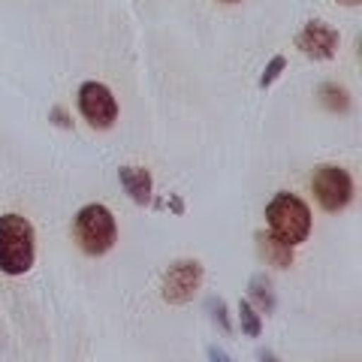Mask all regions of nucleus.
I'll return each instance as SVG.
<instances>
[{
	"label": "nucleus",
	"mask_w": 362,
	"mask_h": 362,
	"mask_svg": "<svg viewBox=\"0 0 362 362\" xmlns=\"http://www.w3.org/2000/svg\"><path fill=\"white\" fill-rule=\"evenodd\" d=\"M266 223H269L272 235H278L281 242L296 247L311 235V209H308V202H305L302 197L281 190V194H275L269 199Z\"/></svg>",
	"instance_id": "nucleus-3"
},
{
	"label": "nucleus",
	"mask_w": 362,
	"mask_h": 362,
	"mask_svg": "<svg viewBox=\"0 0 362 362\" xmlns=\"http://www.w3.org/2000/svg\"><path fill=\"white\" fill-rule=\"evenodd\" d=\"M206 311L211 314V320L218 323V329L221 332H226V335H233V320H230V311H226V305H223V299H218V296H209L206 299Z\"/></svg>",
	"instance_id": "nucleus-13"
},
{
	"label": "nucleus",
	"mask_w": 362,
	"mask_h": 362,
	"mask_svg": "<svg viewBox=\"0 0 362 362\" xmlns=\"http://www.w3.org/2000/svg\"><path fill=\"white\" fill-rule=\"evenodd\" d=\"M254 239H257L259 257H263L269 266H275V269H290L293 266V247L287 242H281L278 235H272L269 230H263V233H257Z\"/></svg>",
	"instance_id": "nucleus-9"
},
{
	"label": "nucleus",
	"mask_w": 362,
	"mask_h": 362,
	"mask_svg": "<svg viewBox=\"0 0 362 362\" xmlns=\"http://www.w3.org/2000/svg\"><path fill=\"white\" fill-rule=\"evenodd\" d=\"M209 356H211V359H221V362H230V356H226V354H221L218 347H211V350H209Z\"/></svg>",
	"instance_id": "nucleus-16"
},
{
	"label": "nucleus",
	"mask_w": 362,
	"mask_h": 362,
	"mask_svg": "<svg viewBox=\"0 0 362 362\" xmlns=\"http://www.w3.org/2000/svg\"><path fill=\"white\" fill-rule=\"evenodd\" d=\"M118 181L136 206H151V173L145 166H121L118 169Z\"/></svg>",
	"instance_id": "nucleus-8"
},
{
	"label": "nucleus",
	"mask_w": 362,
	"mask_h": 362,
	"mask_svg": "<svg viewBox=\"0 0 362 362\" xmlns=\"http://www.w3.org/2000/svg\"><path fill=\"white\" fill-rule=\"evenodd\" d=\"M221 4H242V0H221Z\"/></svg>",
	"instance_id": "nucleus-19"
},
{
	"label": "nucleus",
	"mask_w": 362,
	"mask_h": 362,
	"mask_svg": "<svg viewBox=\"0 0 362 362\" xmlns=\"http://www.w3.org/2000/svg\"><path fill=\"white\" fill-rule=\"evenodd\" d=\"M239 326H242V332H245L247 338H259V332H263V320H259V311H257L247 299L239 302Z\"/></svg>",
	"instance_id": "nucleus-12"
},
{
	"label": "nucleus",
	"mask_w": 362,
	"mask_h": 362,
	"mask_svg": "<svg viewBox=\"0 0 362 362\" xmlns=\"http://www.w3.org/2000/svg\"><path fill=\"white\" fill-rule=\"evenodd\" d=\"M52 124H54V127H64V130H70V127H73V121H70V112H66L64 106H54V109H52Z\"/></svg>",
	"instance_id": "nucleus-15"
},
{
	"label": "nucleus",
	"mask_w": 362,
	"mask_h": 362,
	"mask_svg": "<svg viewBox=\"0 0 362 362\" xmlns=\"http://www.w3.org/2000/svg\"><path fill=\"white\" fill-rule=\"evenodd\" d=\"M338 42H341L338 30L329 28L320 18H311L308 25L296 33V49L308 54L311 61H329V58H335Z\"/></svg>",
	"instance_id": "nucleus-7"
},
{
	"label": "nucleus",
	"mask_w": 362,
	"mask_h": 362,
	"mask_svg": "<svg viewBox=\"0 0 362 362\" xmlns=\"http://www.w3.org/2000/svg\"><path fill=\"white\" fill-rule=\"evenodd\" d=\"M37 259V233L28 218L9 211L0 214V272L4 275H25Z\"/></svg>",
	"instance_id": "nucleus-1"
},
{
	"label": "nucleus",
	"mask_w": 362,
	"mask_h": 362,
	"mask_svg": "<svg viewBox=\"0 0 362 362\" xmlns=\"http://www.w3.org/2000/svg\"><path fill=\"white\" fill-rule=\"evenodd\" d=\"M202 266L197 259H175L163 275V299L169 305H187L202 284Z\"/></svg>",
	"instance_id": "nucleus-6"
},
{
	"label": "nucleus",
	"mask_w": 362,
	"mask_h": 362,
	"mask_svg": "<svg viewBox=\"0 0 362 362\" xmlns=\"http://www.w3.org/2000/svg\"><path fill=\"white\" fill-rule=\"evenodd\" d=\"M311 190H314V199L320 202V209L332 214L344 211L354 202V178H350L347 169L332 166V163H323L314 169Z\"/></svg>",
	"instance_id": "nucleus-4"
},
{
	"label": "nucleus",
	"mask_w": 362,
	"mask_h": 362,
	"mask_svg": "<svg viewBox=\"0 0 362 362\" xmlns=\"http://www.w3.org/2000/svg\"><path fill=\"white\" fill-rule=\"evenodd\" d=\"M341 6H359V0H338Z\"/></svg>",
	"instance_id": "nucleus-18"
},
{
	"label": "nucleus",
	"mask_w": 362,
	"mask_h": 362,
	"mask_svg": "<svg viewBox=\"0 0 362 362\" xmlns=\"http://www.w3.org/2000/svg\"><path fill=\"white\" fill-rule=\"evenodd\" d=\"M169 209H173V211H185V202H181V199H173V202H169Z\"/></svg>",
	"instance_id": "nucleus-17"
},
{
	"label": "nucleus",
	"mask_w": 362,
	"mask_h": 362,
	"mask_svg": "<svg viewBox=\"0 0 362 362\" xmlns=\"http://www.w3.org/2000/svg\"><path fill=\"white\" fill-rule=\"evenodd\" d=\"M284 70H287V58H284V54H275V58L266 64L263 76H259V88H263V90L272 88V85H275L278 78H281V73H284Z\"/></svg>",
	"instance_id": "nucleus-14"
},
{
	"label": "nucleus",
	"mask_w": 362,
	"mask_h": 362,
	"mask_svg": "<svg viewBox=\"0 0 362 362\" xmlns=\"http://www.w3.org/2000/svg\"><path fill=\"white\" fill-rule=\"evenodd\" d=\"M320 103L332 112H347L350 109V94L341 88V85H320Z\"/></svg>",
	"instance_id": "nucleus-11"
},
{
	"label": "nucleus",
	"mask_w": 362,
	"mask_h": 362,
	"mask_svg": "<svg viewBox=\"0 0 362 362\" xmlns=\"http://www.w3.org/2000/svg\"><path fill=\"white\" fill-rule=\"evenodd\" d=\"M247 293H251V299H247V302H251L257 311L275 314L278 299H275V293H272V281H269V275H263V272L251 275V281H247Z\"/></svg>",
	"instance_id": "nucleus-10"
},
{
	"label": "nucleus",
	"mask_w": 362,
	"mask_h": 362,
	"mask_svg": "<svg viewBox=\"0 0 362 362\" xmlns=\"http://www.w3.org/2000/svg\"><path fill=\"white\" fill-rule=\"evenodd\" d=\"M78 112L94 130H109L118 121V100L103 82H85L78 88Z\"/></svg>",
	"instance_id": "nucleus-5"
},
{
	"label": "nucleus",
	"mask_w": 362,
	"mask_h": 362,
	"mask_svg": "<svg viewBox=\"0 0 362 362\" xmlns=\"http://www.w3.org/2000/svg\"><path fill=\"white\" fill-rule=\"evenodd\" d=\"M73 239L85 257H106L118 242L115 214L106 206H100V202L78 209L73 221Z\"/></svg>",
	"instance_id": "nucleus-2"
}]
</instances>
